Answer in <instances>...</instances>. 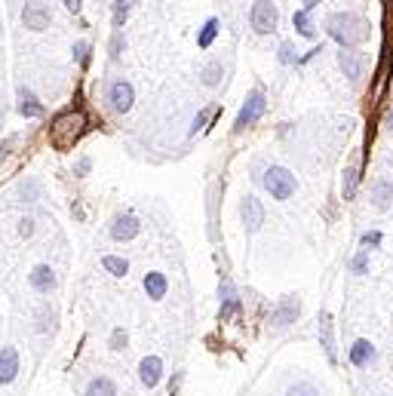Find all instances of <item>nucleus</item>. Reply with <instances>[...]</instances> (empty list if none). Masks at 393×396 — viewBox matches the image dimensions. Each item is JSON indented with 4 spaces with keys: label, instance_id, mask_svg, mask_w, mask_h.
I'll return each mask as SVG.
<instances>
[{
    "label": "nucleus",
    "instance_id": "obj_1",
    "mask_svg": "<svg viewBox=\"0 0 393 396\" xmlns=\"http://www.w3.org/2000/svg\"><path fill=\"white\" fill-rule=\"evenodd\" d=\"M326 34H329V40H335L341 49H359L369 40L372 25L359 13H332L326 19Z\"/></svg>",
    "mask_w": 393,
    "mask_h": 396
},
{
    "label": "nucleus",
    "instance_id": "obj_2",
    "mask_svg": "<svg viewBox=\"0 0 393 396\" xmlns=\"http://www.w3.org/2000/svg\"><path fill=\"white\" fill-rule=\"evenodd\" d=\"M255 181L271 193V200H280V203L292 200L295 197V191H298V179L286 170V166H277V163H271L262 175H255Z\"/></svg>",
    "mask_w": 393,
    "mask_h": 396
},
{
    "label": "nucleus",
    "instance_id": "obj_3",
    "mask_svg": "<svg viewBox=\"0 0 393 396\" xmlns=\"http://www.w3.org/2000/svg\"><path fill=\"white\" fill-rule=\"evenodd\" d=\"M264 111H267V92H264V87H252L249 96L243 98V108H240L237 120H233V136H243L246 129H252L264 117Z\"/></svg>",
    "mask_w": 393,
    "mask_h": 396
},
{
    "label": "nucleus",
    "instance_id": "obj_4",
    "mask_svg": "<svg viewBox=\"0 0 393 396\" xmlns=\"http://www.w3.org/2000/svg\"><path fill=\"white\" fill-rule=\"evenodd\" d=\"M83 132H86V120H83V114L65 111L62 117H56V123H53V145L58 151H68V148L77 145Z\"/></svg>",
    "mask_w": 393,
    "mask_h": 396
},
{
    "label": "nucleus",
    "instance_id": "obj_5",
    "mask_svg": "<svg viewBox=\"0 0 393 396\" xmlns=\"http://www.w3.org/2000/svg\"><path fill=\"white\" fill-rule=\"evenodd\" d=\"M249 28L255 31L258 37H267L280 28V10L273 0H255L249 6Z\"/></svg>",
    "mask_w": 393,
    "mask_h": 396
},
{
    "label": "nucleus",
    "instance_id": "obj_6",
    "mask_svg": "<svg viewBox=\"0 0 393 396\" xmlns=\"http://www.w3.org/2000/svg\"><path fill=\"white\" fill-rule=\"evenodd\" d=\"M105 102L114 114H129L136 105V87L123 77H111L105 87Z\"/></svg>",
    "mask_w": 393,
    "mask_h": 396
},
{
    "label": "nucleus",
    "instance_id": "obj_7",
    "mask_svg": "<svg viewBox=\"0 0 393 396\" xmlns=\"http://www.w3.org/2000/svg\"><path fill=\"white\" fill-rule=\"evenodd\" d=\"M22 25L28 31H34V34L46 31L49 25H53V6H49L46 0H25V6H22Z\"/></svg>",
    "mask_w": 393,
    "mask_h": 396
},
{
    "label": "nucleus",
    "instance_id": "obj_8",
    "mask_svg": "<svg viewBox=\"0 0 393 396\" xmlns=\"http://www.w3.org/2000/svg\"><path fill=\"white\" fill-rule=\"evenodd\" d=\"M138 234H141V222H138V215H132V212L114 215L111 224H108V237L114 243H129V240H136Z\"/></svg>",
    "mask_w": 393,
    "mask_h": 396
},
{
    "label": "nucleus",
    "instance_id": "obj_9",
    "mask_svg": "<svg viewBox=\"0 0 393 396\" xmlns=\"http://www.w3.org/2000/svg\"><path fill=\"white\" fill-rule=\"evenodd\" d=\"M298 314H301L298 295H286V298H280L277 305H273V310H271V326H273V332H283V328H289V326L298 319Z\"/></svg>",
    "mask_w": 393,
    "mask_h": 396
},
{
    "label": "nucleus",
    "instance_id": "obj_10",
    "mask_svg": "<svg viewBox=\"0 0 393 396\" xmlns=\"http://www.w3.org/2000/svg\"><path fill=\"white\" fill-rule=\"evenodd\" d=\"M240 222H243V231L246 234H258L264 224V206L262 200L252 197V193H246L243 200H240Z\"/></svg>",
    "mask_w": 393,
    "mask_h": 396
},
{
    "label": "nucleus",
    "instance_id": "obj_11",
    "mask_svg": "<svg viewBox=\"0 0 393 396\" xmlns=\"http://www.w3.org/2000/svg\"><path fill=\"white\" fill-rule=\"evenodd\" d=\"M15 111H19L25 120H37V117L46 114V108H44V102L37 98V92L22 83V87L15 89Z\"/></svg>",
    "mask_w": 393,
    "mask_h": 396
},
{
    "label": "nucleus",
    "instance_id": "obj_12",
    "mask_svg": "<svg viewBox=\"0 0 393 396\" xmlns=\"http://www.w3.org/2000/svg\"><path fill=\"white\" fill-rule=\"evenodd\" d=\"M338 68L350 83H356L359 77H363V68H366V53H359V49H341Z\"/></svg>",
    "mask_w": 393,
    "mask_h": 396
},
{
    "label": "nucleus",
    "instance_id": "obj_13",
    "mask_svg": "<svg viewBox=\"0 0 393 396\" xmlns=\"http://www.w3.org/2000/svg\"><path fill=\"white\" fill-rule=\"evenodd\" d=\"M369 200H372L375 209H381V212L393 209V179H387V175L375 179L372 188H369Z\"/></svg>",
    "mask_w": 393,
    "mask_h": 396
},
{
    "label": "nucleus",
    "instance_id": "obj_14",
    "mask_svg": "<svg viewBox=\"0 0 393 396\" xmlns=\"http://www.w3.org/2000/svg\"><path fill=\"white\" fill-rule=\"evenodd\" d=\"M28 283H31V289H34L37 295H49V292H56L58 276H56V271L49 264H37L34 271L28 274Z\"/></svg>",
    "mask_w": 393,
    "mask_h": 396
},
{
    "label": "nucleus",
    "instance_id": "obj_15",
    "mask_svg": "<svg viewBox=\"0 0 393 396\" xmlns=\"http://www.w3.org/2000/svg\"><path fill=\"white\" fill-rule=\"evenodd\" d=\"M160 378H163V359L160 357H145L138 362V381H141V387L154 390V387L160 384Z\"/></svg>",
    "mask_w": 393,
    "mask_h": 396
},
{
    "label": "nucleus",
    "instance_id": "obj_16",
    "mask_svg": "<svg viewBox=\"0 0 393 396\" xmlns=\"http://www.w3.org/2000/svg\"><path fill=\"white\" fill-rule=\"evenodd\" d=\"M15 197H19L22 203H37V200H44V181H40L37 175H25V179L15 184Z\"/></svg>",
    "mask_w": 393,
    "mask_h": 396
},
{
    "label": "nucleus",
    "instance_id": "obj_17",
    "mask_svg": "<svg viewBox=\"0 0 393 396\" xmlns=\"http://www.w3.org/2000/svg\"><path fill=\"white\" fill-rule=\"evenodd\" d=\"M19 375V350L0 347V384H13Z\"/></svg>",
    "mask_w": 393,
    "mask_h": 396
},
{
    "label": "nucleus",
    "instance_id": "obj_18",
    "mask_svg": "<svg viewBox=\"0 0 393 396\" xmlns=\"http://www.w3.org/2000/svg\"><path fill=\"white\" fill-rule=\"evenodd\" d=\"M141 286H145V295H148L150 301H163V298H166V292H169V280H166V274H160V271L145 274Z\"/></svg>",
    "mask_w": 393,
    "mask_h": 396
},
{
    "label": "nucleus",
    "instance_id": "obj_19",
    "mask_svg": "<svg viewBox=\"0 0 393 396\" xmlns=\"http://www.w3.org/2000/svg\"><path fill=\"white\" fill-rule=\"evenodd\" d=\"M350 362H354L356 369H369L372 362H375V347H372V341H366V338H356L354 341V347H350Z\"/></svg>",
    "mask_w": 393,
    "mask_h": 396
},
{
    "label": "nucleus",
    "instance_id": "obj_20",
    "mask_svg": "<svg viewBox=\"0 0 393 396\" xmlns=\"http://www.w3.org/2000/svg\"><path fill=\"white\" fill-rule=\"evenodd\" d=\"M359 191V163L356 160H350L344 166V175H341V197L344 200H354Z\"/></svg>",
    "mask_w": 393,
    "mask_h": 396
},
{
    "label": "nucleus",
    "instance_id": "obj_21",
    "mask_svg": "<svg viewBox=\"0 0 393 396\" xmlns=\"http://www.w3.org/2000/svg\"><path fill=\"white\" fill-rule=\"evenodd\" d=\"M221 80H224V65H221V58H212V62H206L203 68H200V83H203L206 89L221 87Z\"/></svg>",
    "mask_w": 393,
    "mask_h": 396
},
{
    "label": "nucleus",
    "instance_id": "obj_22",
    "mask_svg": "<svg viewBox=\"0 0 393 396\" xmlns=\"http://www.w3.org/2000/svg\"><path fill=\"white\" fill-rule=\"evenodd\" d=\"M292 28L298 31V37H304V40H316V25H314L311 13H307L304 6L292 13Z\"/></svg>",
    "mask_w": 393,
    "mask_h": 396
},
{
    "label": "nucleus",
    "instance_id": "obj_23",
    "mask_svg": "<svg viewBox=\"0 0 393 396\" xmlns=\"http://www.w3.org/2000/svg\"><path fill=\"white\" fill-rule=\"evenodd\" d=\"M138 4H141V0H114V10H111V25H114V31H123V25H127L129 13L136 10Z\"/></svg>",
    "mask_w": 393,
    "mask_h": 396
},
{
    "label": "nucleus",
    "instance_id": "obj_24",
    "mask_svg": "<svg viewBox=\"0 0 393 396\" xmlns=\"http://www.w3.org/2000/svg\"><path fill=\"white\" fill-rule=\"evenodd\" d=\"M83 396H117V384H114V378H108V375H96V378H89L86 393H83Z\"/></svg>",
    "mask_w": 393,
    "mask_h": 396
},
{
    "label": "nucleus",
    "instance_id": "obj_25",
    "mask_svg": "<svg viewBox=\"0 0 393 396\" xmlns=\"http://www.w3.org/2000/svg\"><path fill=\"white\" fill-rule=\"evenodd\" d=\"M219 31H221V22L215 19V15H209V19L203 22V28H200V34H197V46L209 49L215 44V37H219Z\"/></svg>",
    "mask_w": 393,
    "mask_h": 396
},
{
    "label": "nucleus",
    "instance_id": "obj_26",
    "mask_svg": "<svg viewBox=\"0 0 393 396\" xmlns=\"http://www.w3.org/2000/svg\"><path fill=\"white\" fill-rule=\"evenodd\" d=\"M320 341H323L326 357L335 359V338H332V317L329 314H320Z\"/></svg>",
    "mask_w": 393,
    "mask_h": 396
},
{
    "label": "nucleus",
    "instance_id": "obj_27",
    "mask_svg": "<svg viewBox=\"0 0 393 396\" xmlns=\"http://www.w3.org/2000/svg\"><path fill=\"white\" fill-rule=\"evenodd\" d=\"M102 267L111 276H127L129 274V261L127 258H120V255H105L102 258Z\"/></svg>",
    "mask_w": 393,
    "mask_h": 396
},
{
    "label": "nucleus",
    "instance_id": "obj_28",
    "mask_svg": "<svg viewBox=\"0 0 393 396\" xmlns=\"http://www.w3.org/2000/svg\"><path fill=\"white\" fill-rule=\"evenodd\" d=\"M37 332H40V335L56 332V310L49 307V305H44V307L37 310Z\"/></svg>",
    "mask_w": 393,
    "mask_h": 396
},
{
    "label": "nucleus",
    "instance_id": "obj_29",
    "mask_svg": "<svg viewBox=\"0 0 393 396\" xmlns=\"http://www.w3.org/2000/svg\"><path fill=\"white\" fill-rule=\"evenodd\" d=\"M277 62L283 65V68H292V65H298V62H301V56H298V49L292 46V44H280Z\"/></svg>",
    "mask_w": 393,
    "mask_h": 396
},
{
    "label": "nucleus",
    "instance_id": "obj_30",
    "mask_svg": "<svg viewBox=\"0 0 393 396\" xmlns=\"http://www.w3.org/2000/svg\"><path fill=\"white\" fill-rule=\"evenodd\" d=\"M89 49H93L89 40H77V44L71 46V56H74V62H77L80 68H86V65H89Z\"/></svg>",
    "mask_w": 393,
    "mask_h": 396
},
{
    "label": "nucleus",
    "instance_id": "obj_31",
    "mask_svg": "<svg viewBox=\"0 0 393 396\" xmlns=\"http://www.w3.org/2000/svg\"><path fill=\"white\" fill-rule=\"evenodd\" d=\"M123 49H127V37H123V31H114L111 40H108V56L117 62V58L123 56Z\"/></svg>",
    "mask_w": 393,
    "mask_h": 396
},
{
    "label": "nucleus",
    "instance_id": "obj_32",
    "mask_svg": "<svg viewBox=\"0 0 393 396\" xmlns=\"http://www.w3.org/2000/svg\"><path fill=\"white\" fill-rule=\"evenodd\" d=\"M15 231H19V237H22V240H31V237H34V231H37V222H34L31 215H22V218H19V227H15Z\"/></svg>",
    "mask_w": 393,
    "mask_h": 396
},
{
    "label": "nucleus",
    "instance_id": "obj_33",
    "mask_svg": "<svg viewBox=\"0 0 393 396\" xmlns=\"http://www.w3.org/2000/svg\"><path fill=\"white\" fill-rule=\"evenodd\" d=\"M215 114V108H203L197 117H194V123H191V136H197V132H203L206 129V123H209V117Z\"/></svg>",
    "mask_w": 393,
    "mask_h": 396
},
{
    "label": "nucleus",
    "instance_id": "obj_34",
    "mask_svg": "<svg viewBox=\"0 0 393 396\" xmlns=\"http://www.w3.org/2000/svg\"><path fill=\"white\" fill-rule=\"evenodd\" d=\"M286 396H320V390H316L314 384H307V381H298V384H292Z\"/></svg>",
    "mask_w": 393,
    "mask_h": 396
},
{
    "label": "nucleus",
    "instance_id": "obj_35",
    "mask_svg": "<svg viewBox=\"0 0 393 396\" xmlns=\"http://www.w3.org/2000/svg\"><path fill=\"white\" fill-rule=\"evenodd\" d=\"M350 271H354V274H366V271H369V249L356 252L354 261H350Z\"/></svg>",
    "mask_w": 393,
    "mask_h": 396
},
{
    "label": "nucleus",
    "instance_id": "obj_36",
    "mask_svg": "<svg viewBox=\"0 0 393 396\" xmlns=\"http://www.w3.org/2000/svg\"><path fill=\"white\" fill-rule=\"evenodd\" d=\"M240 310V298H231V301H221V310H219V319L221 323H228V319Z\"/></svg>",
    "mask_w": 393,
    "mask_h": 396
},
{
    "label": "nucleus",
    "instance_id": "obj_37",
    "mask_svg": "<svg viewBox=\"0 0 393 396\" xmlns=\"http://www.w3.org/2000/svg\"><path fill=\"white\" fill-rule=\"evenodd\" d=\"M77 179H86L89 172H93V157H80L77 163H74V170H71Z\"/></svg>",
    "mask_w": 393,
    "mask_h": 396
},
{
    "label": "nucleus",
    "instance_id": "obj_38",
    "mask_svg": "<svg viewBox=\"0 0 393 396\" xmlns=\"http://www.w3.org/2000/svg\"><path fill=\"white\" fill-rule=\"evenodd\" d=\"M127 332H123V328H114V332H111V341H108V344H111V350H127Z\"/></svg>",
    "mask_w": 393,
    "mask_h": 396
},
{
    "label": "nucleus",
    "instance_id": "obj_39",
    "mask_svg": "<svg viewBox=\"0 0 393 396\" xmlns=\"http://www.w3.org/2000/svg\"><path fill=\"white\" fill-rule=\"evenodd\" d=\"M359 243H363L366 249H369V246H378V243H381V231H366L363 237H359Z\"/></svg>",
    "mask_w": 393,
    "mask_h": 396
},
{
    "label": "nucleus",
    "instance_id": "obj_40",
    "mask_svg": "<svg viewBox=\"0 0 393 396\" xmlns=\"http://www.w3.org/2000/svg\"><path fill=\"white\" fill-rule=\"evenodd\" d=\"M65 10H68V13H74V15H77V13L83 10V0H65Z\"/></svg>",
    "mask_w": 393,
    "mask_h": 396
},
{
    "label": "nucleus",
    "instance_id": "obj_41",
    "mask_svg": "<svg viewBox=\"0 0 393 396\" xmlns=\"http://www.w3.org/2000/svg\"><path fill=\"white\" fill-rule=\"evenodd\" d=\"M301 4H304V10H307V13H314V10H316V6H320V4H323V0H301Z\"/></svg>",
    "mask_w": 393,
    "mask_h": 396
},
{
    "label": "nucleus",
    "instance_id": "obj_42",
    "mask_svg": "<svg viewBox=\"0 0 393 396\" xmlns=\"http://www.w3.org/2000/svg\"><path fill=\"white\" fill-rule=\"evenodd\" d=\"M387 129H393V108H390V114H387Z\"/></svg>",
    "mask_w": 393,
    "mask_h": 396
}]
</instances>
